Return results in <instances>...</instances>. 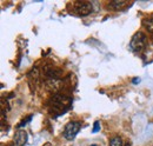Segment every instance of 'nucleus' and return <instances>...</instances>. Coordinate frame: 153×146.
<instances>
[{"instance_id": "nucleus-6", "label": "nucleus", "mask_w": 153, "mask_h": 146, "mask_svg": "<svg viewBox=\"0 0 153 146\" xmlns=\"http://www.w3.org/2000/svg\"><path fill=\"white\" fill-rule=\"evenodd\" d=\"M110 146H123V140L120 137H114L111 139L110 142Z\"/></svg>"}, {"instance_id": "nucleus-8", "label": "nucleus", "mask_w": 153, "mask_h": 146, "mask_svg": "<svg viewBox=\"0 0 153 146\" xmlns=\"http://www.w3.org/2000/svg\"><path fill=\"white\" fill-rule=\"evenodd\" d=\"M99 130H100V123H99V121H96V123H94V126H93V130H92V132H93V133H97Z\"/></svg>"}, {"instance_id": "nucleus-9", "label": "nucleus", "mask_w": 153, "mask_h": 146, "mask_svg": "<svg viewBox=\"0 0 153 146\" xmlns=\"http://www.w3.org/2000/svg\"><path fill=\"white\" fill-rule=\"evenodd\" d=\"M31 119H32V117H28L26 120H22V121H21V124H19V127H22L24 125H26V124H27V121H30Z\"/></svg>"}, {"instance_id": "nucleus-10", "label": "nucleus", "mask_w": 153, "mask_h": 146, "mask_svg": "<svg viewBox=\"0 0 153 146\" xmlns=\"http://www.w3.org/2000/svg\"><path fill=\"white\" fill-rule=\"evenodd\" d=\"M139 81H140V79H139V78H134L133 79V84H138Z\"/></svg>"}, {"instance_id": "nucleus-2", "label": "nucleus", "mask_w": 153, "mask_h": 146, "mask_svg": "<svg viewBox=\"0 0 153 146\" xmlns=\"http://www.w3.org/2000/svg\"><path fill=\"white\" fill-rule=\"evenodd\" d=\"M80 127H81V125L78 121H71V123H68L65 126V130H64V137L67 140L74 139L76 136L78 134V132L80 131Z\"/></svg>"}, {"instance_id": "nucleus-11", "label": "nucleus", "mask_w": 153, "mask_h": 146, "mask_svg": "<svg viewBox=\"0 0 153 146\" xmlns=\"http://www.w3.org/2000/svg\"><path fill=\"white\" fill-rule=\"evenodd\" d=\"M126 146H131V143H130V142H127V143H126Z\"/></svg>"}, {"instance_id": "nucleus-5", "label": "nucleus", "mask_w": 153, "mask_h": 146, "mask_svg": "<svg viewBox=\"0 0 153 146\" xmlns=\"http://www.w3.org/2000/svg\"><path fill=\"white\" fill-rule=\"evenodd\" d=\"M128 5V2H126V1H113L112 4H111V6L112 7H114L115 10H123L125 6H127Z\"/></svg>"}, {"instance_id": "nucleus-7", "label": "nucleus", "mask_w": 153, "mask_h": 146, "mask_svg": "<svg viewBox=\"0 0 153 146\" xmlns=\"http://www.w3.org/2000/svg\"><path fill=\"white\" fill-rule=\"evenodd\" d=\"M144 25L146 26V28H147L150 32H153V18L146 19V20L144 21Z\"/></svg>"}, {"instance_id": "nucleus-1", "label": "nucleus", "mask_w": 153, "mask_h": 146, "mask_svg": "<svg viewBox=\"0 0 153 146\" xmlns=\"http://www.w3.org/2000/svg\"><path fill=\"white\" fill-rule=\"evenodd\" d=\"M145 42H146L145 34L141 33V32H138V33L134 34L131 42H130V48L133 52H140L145 47Z\"/></svg>"}, {"instance_id": "nucleus-3", "label": "nucleus", "mask_w": 153, "mask_h": 146, "mask_svg": "<svg viewBox=\"0 0 153 146\" xmlns=\"http://www.w3.org/2000/svg\"><path fill=\"white\" fill-rule=\"evenodd\" d=\"M76 11L79 16H87L92 12V5L90 2H76Z\"/></svg>"}, {"instance_id": "nucleus-4", "label": "nucleus", "mask_w": 153, "mask_h": 146, "mask_svg": "<svg viewBox=\"0 0 153 146\" xmlns=\"http://www.w3.org/2000/svg\"><path fill=\"white\" fill-rule=\"evenodd\" d=\"M27 139V134L25 131H18L14 136V146H24Z\"/></svg>"}, {"instance_id": "nucleus-12", "label": "nucleus", "mask_w": 153, "mask_h": 146, "mask_svg": "<svg viewBox=\"0 0 153 146\" xmlns=\"http://www.w3.org/2000/svg\"><path fill=\"white\" fill-rule=\"evenodd\" d=\"M91 146H97V145H91Z\"/></svg>"}]
</instances>
